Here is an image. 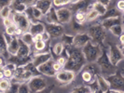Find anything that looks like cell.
Returning a JSON list of instances; mask_svg holds the SVG:
<instances>
[{
	"label": "cell",
	"instance_id": "obj_12",
	"mask_svg": "<svg viewBox=\"0 0 124 93\" xmlns=\"http://www.w3.org/2000/svg\"><path fill=\"white\" fill-rule=\"evenodd\" d=\"M32 66L36 69L37 66L43 64L44 62H46L47 61H49L50 58H52V56L50 54V51L46 50L43 52H40V53H36V54H32Z\"/></svg>",
	"mask_w": 124,
	"mask_h": 93
},
{
	"label": "cell",
	"instance_id": "obj_15",
	"mask_svg": "<svg viewBox=\"0 0 124 93\" xmlns=\"http://www.w3.org/2000/svg\"><path fill=\"white\" fill-rule=\"evenodd\" d=\"M34 5L43 13V15H45L53 7L51 0H37Z\"/></svg>",
	"mask_w": 124,
	"mask_h": 93
},
{
	"label": "cell",
	"instance_id": "obj_25",
	"mask_svg": "<svg viewBox=\"0 0 124 93\" xmlns=\"http://www.w3.org/2000/svg\"><path fill=\"white\" fill-rule=\"evenodd\" d=\"M73 20L77 21L78 23L81 25H84L86 23V11L85 10H78L74 12Z\"/></svg>",
	"mask_w": 124,
	"mask_h": 93
},
{
	"label": "cell",
	"instance_id": "obj_21",
	"mask_svg": "<svg viewBox=\"0 0 124 93\" xmlns=\"http://www.w3.org/2000/svg\"><path fill=\"white\" fill-rule=\"evenodd\" d=\"M44 23H56L58 22V19H57V14H56V8L54 7H52L48 12L43 16Z\"/></svg>",
	"mask_w": 124,
	"mask_h": 93
},
{
	"label": "cell",
	"instance_id": "obj_13",
	"mask_svg": "<svg viewBox=\"0 0 124 93\" xmlns=\"http://www.w3.org/2000/svg\"><path fill=\"white\" fill-rule=\"evenodd\" d=\"M55 59L54 58H50L49 61H47L46 62H44L43 64L37 66L36 70L42 75H45V76H50V77H54L55 75V72L53 71L52 69V62Z\"/></svg>",
	"mask_w": 124,
	"mask_h": 93
},
{
	"label": "cell",
	"instance_id": "obj_9",
	"mask_svg": "<svg viewBox=\"0 0 124 93\" xmlns=\"http://www.w3.org/2000/svg\"><path fill=\"white\" fill-rule=\"evenodd\" d=\"M13 22L17 25L18 27L22 28L23 31H28L29 26H30V21L27 18L24 12H17V11H12L11 13Z\"/></svg>",
	"mask_w": 124,
	"mask_h": 93
},
{
	"label": "cell",
	"instance_id": "obj_1",
	"mask_svg": "<svg viewBox=\"0 0 124 93\" xmlns=\"http://www.w3.org/2000/svg\"><path fill=\"white\" fill-rule=\"evenodd\" d=\"M67 52H68L67 53V62H66L64 68L71 69V70L75 71L76 73H78V71H80L82 67L84 66V64L87 62L82 51H81V49L74 48L73 50H68V48H67Z\"/></svg>",
	"mask_w": 124,
	"mask_h": 93
},
{
	"label": "cell",
	"instance_id": "obj_16",
	"mask_svg": "<svg viewBox=\"0 0 124 93\" xmlns=\"http://www.w3.org/2000/svg\"><path fill=\"white\" fill-rule=\"evenodd\" d=\"M31 46H28V45H26V44H24L23 42H22L20 40V42H19V50L16 56L20 57V58H23V57H29V56H31Z\"/></svg>",
	"mask_w": 124,
	"mask_h": 93
},
{
	"label": "cell",
	"instance_id": "obj_42",
	"mask_svg": "<svg viewBox=\"0 0 124 93\" xmlns=\"http://www.w3.org/2000/svg\"><path fill=\"white\" fill-rule=\"evenodd\" d=\"M23 3L25 4V6L29 7V6H33L36 3L37 0H23Z\"/></svg>",
	"mask_w": 124,
	"mask_h": 93
},
{
	"label": "cell",
	"instance_id": "obj_31",
	"mask_svg": "<svg viewBox=\"0 0 124 93\" xmlns=\"http://www.w3.org/2000/svg\"><path fill=\"white\" fill-rule=\"evenodd\" d=\"M16 26L17 25L15 23L9 25L8 27H5V30H4V34L8 36H14V33H15V29H16Z\"/></svg>",
	"mask_w": 124,
	"mask_h": 93
},
{
	"label": "cell",
	"instance_id": "obj_7",
	"mask_svg": "<svg viewBox=\"0 0 124 93\" xmlns=\"http://www.w3.org/2000/svg\"><path fill=\"white\" fill-rule=\"evenodd\" d=\"M56 14H57V19L58 22L62 25H66L71 22L73 20V15L74 13L70 9L68 6L61 7L56 8Z\"/></svg>",
	"mask_w": 124,
	"mask_h": 93
},
{
	"label": "cell",
	"instance_id": "obj_43",
	"mask_svg": "<svg viewBox=\"0 0 124 93\" xmlns=\"http://www.w3.org/2000/svg\"><path fill=\"white\" fill-rule=\"evenodd\" d=\"M33 40L35 41H38V40H42V34H37L33 36Z\"/></svg>",
	"mask_w": 124,
	"mask_h": 93
},
{
	"label": "cell",
	"instance_id": "obj_27",
	"mask_svg": "<svg viewBox=\"0 0 124 93\" xmlns=\"http://www.w3.org/2000/svg\"><path fill=\"white\" fill-rule=\"evenodd\" d=\"M11 86V80L8 78H2L0 79V92H8L10 89Z\"/></svg>",
	"mask_w": 124,
	"mask_h": 93
},
{
	"label": "cell",
	"instance_id": "obj_10",
	"mask_svg": "<svg viewBox=\"0 0 124 93\" xmlns=\"http://www.w3.org/2000/svg\"><path fill=\"white\" fill-rule=\"evenodd\" d=\"M91 40V38L89 36L86 31H81L78 33H76L73 36V42H72V47L81 49L83 46H85L86 44Z\"/></svg>",
	"mask_w": 124,
	"mask_h": 93
},
{
	"label": "cell",
	"instance_id": "obj_36",
	"mask_svg": "<svg viewBox=\"0 0 124 93\" xmlns=\"http://www.w3.org/2000/svg\"><path fill=\"white\" fill-rule=\"evenodd\" d=\"M13 23H14V22H13V20H12V17H11V16L2 19V25L4 26V28H5V27H8V26H9V25L13 24Z\"/></svg>",
	"mask_w": 124,
	"mask_h": 93
},
{
	"label": "cell",
	"instance_id": "obj_18",
	"mask_svg": "<svg viewBox=\"0 0 124 93\" xmlns=\"http://www.w3.org/2000/svg\"><path fill=\"white\" fill-rule=\"evenodd\" d=\"M96 81L98 84V87L100 88V91L102 92H107L108 89L110 88V83L106 79V77L103 74H99L96 76Z\"/></svg>",
	"mask_w": 124,
	"mask_h": 93
},
{
	"label": "cell",
	"instance_id": "obj_32",
	"mask_svg": "<svg viewBox=\"0 0 124 93\" xmlns=\"http://www.w3.org/2000/svg\"><path fill=\"white\" fill-rule=\"evenodd\" d=\"M18 92H21V93L30 92V89H29V87L27 85V82H23V83H20L19 84Z\"/></svg>",
	"mask_w": 124,
	"mask_h": 93
},
{
	"label": "cell",
	"instance_id": "obj_14",
	"mask_svg": "<svg viewBox=\"0 0 124 93\" xmlns=\"http://www.w3.org/2000/svg\"><path fill=\"white\" fill-rule=\"evenodd\" d=\"M64 50H65V46L60 39H57V42L52 44L50 52L52 58H54V57H59V56L62 55L64 52Z\"/></svg>",
	"mask_w": 124,
	"mask_h": 93
},
{
	"label": "cell",
	"instance_id": "obj_8",
	"mask_svg": "<svg viewBox=\"0 0 124 93\" xmlns=\"http://www.w3.org/2000/svg\"><path fill=\"white\" fill-rule=\"evenodd\" d=\"M46 31L50 34L51 40H57L60 39L61 36L65 33V27L64 25L61 24L59 22L56 23H45Z\"/></svg>",
	"mask_w": 124,
	"mask_h": 93
},
{
	"label": "cell",
	"instance_id": "obj_23",
	"mask_svg": "<svg viewBox=\"0 0 124 93\" xmlns=\"http://www.w3.org/2000/svg\"><path fill=\"white\" fill-rule=\"evenodd\" d=\"M108 32L111 34V36L115 39H118V37L123 34V23L122 22H119L117 24L113 25L112 27L109 28Z\"/></svg>",
	"mask_w": 124,
	"mask_h": 93
},
{
	"label": "cell",
	"instance_id": "obj_22",
	"mask_svg": "<svg viewBox=\"0 0 124 93\" xmlns=\"http://www.w3.org/2000/svg\"><path fill=\"white\" fill-rule=\"evenodd\" d=\"M90 7L93 8V9H94L96 12L99 14L100 18L103 17V16L106 14V10H107V7H106L105 5H103L102 3L98 2L97 0L93 1V2L91 3V5H90Z\"/></svg>",
	"mask_w": 124,
	"mask_h": 93
},
{
	"label": "cell",
	"instance_id": "obj_6",
	"mask_svg": "<svg viewBox=\"0 0 124 93\" xmlns=\"http://www.w3.org/2000/svg\"><path fill=\"white\" fill-rule=\"evenodd\" d=\"M106 53L108 56V59L112 65L115 67H118V65L123 62V50H119L117 45H109L108 50H106Z\"/></svg>",
	"mask_w": 124,
	"mask_h": 93
},
{
	"label": "cell",
	"instance_id": "obj_2",
	"mask_svg": "<svg viewBox=\"0 0 124 93\" xmlns=\"http://www.w3.org/2000/svg\"><path fill=\"white\" fill-rule=\"evenodd\" d=\"M81 51L84 55V58L87 62H96L99 57L102 55L104 49L102 48L101 44H97L90 40L85 46L81 48Z\"/></svg>",
	"mask_w": 124,
	"mask_h": 93
},
{
	"label": "cell",
	"instance_id": "obj_38",
	"mask_svg": "<svg viewBox=\"0 0 124 93\" xmlns=\"http://www.w3.org/2000/svg\"><path fill=\"white\" fill-rule=\"evenodd\" d=\"M52 69H53V71H54L55 73H57V72H59L60 70H62V67L58 63V62H56L55 60H54L53 62H52Z\"/></svg>",
	"mask_w": 124,
	"mask_h": 93
},
{
	"label": "cell",
	"instance_id": "obj_29",
	"mask_svg": "<svg viewBox=\"0 0 124 93\" xmlns=\"http://www.w3.org/2000/svg\"><path fill=\"white\" fill-rule=\"evenodd\" d=\"M11 13H12V8L10 7V6H4L0 7V18L1 19L11 16Z\"/></svg>",
	"mask_w": 124,
	"mask_h": 93
},
{
	"label": "cell",
	"instance_id": "obj_33",
	"mask_svg": "<svg viewBox=\"0 0 124 93\" xmlns=\"http://www.w3.org/2000/svg\"><path fill=\"white\" fill-rule=\"evenodd\" d=\"M3 74H4V77L9 79V80H11L13 78V76H14V72L10 69L7 68V67H5L4 70H3Z\"/></svg>",
	"mask_w": 124,
	"mask_h": 93
},
{
	"label": "cell",
	"instance_id": "obj_19",
	"mask_svg": "<svg viewBox=\"0 0 124 93\" xmlns=\"http://www.w3.org/2000/svg\"><path fill=\"white\" fill-rule=\"evenodd\" d=\"M80 78L84 84L91 85L96 80V76H94L91 72H89L85 69H81L80 71Z\"/></svg>",
	"mask_w": 124,
	"mask_h": 93
},
{
	"label": "cell",
	"instance_id": "obj_20",
	"mask_svg": "<svg viewBox=\"0 0 124 93\" xmlns=\"http://www.w3.org/2000/svg\"><path fill=\"white\" fill-rule=\"evenodd\" d=\"M32 54H36V53H40L46 51L48 48V42H45L44 40H38L35 41L32 45Z\"/></svg>",
	"mask_w": 124,
	"mask_h": 93
},
{
	"label": "cell",
	"instance_id": "obj_37",
	"mask_svg": "<svg viewBox=\"0 0 124 93\" xmlns=\"http://www.w3.org/2000/svg\"><path fill=\"white\" fill-rule=\"evenodd\" d=\"M42 40H44L45 42H49V41H51V37H50V34L48 33V31H45L42 33Z\"/></svg>",
	"mask_w": 124,
	"mask_h": 93
},
{
	"label": "cell",
	"instance_id": "obj_3",
	"mask_svg": "<svg viewBox=\"0 0 124 93\" xmlns=\"http://www.w3.org/2000/svg\"><path fill=\"white\" fill-rule=\"evenodd\" d=\"M87 34L89 35V36L91 38V40L94 42V43L101 44L103 42H105L106 38V32L100 23H93V26H91L87 31Z\"/></svg>",
	"mask_w": 124,
	"mask_h": 93
},
{
	"label": "cell",
	"instance_id": "obj_5",
	"mask_svg": "<svg viewBox=\"0 0 124 93\" xmlns=\"http://www.w3.org/2000/svg\"><path fill=\"white\" fill-rule=\"evenodd\" d=\"M76 77H77V73L73 70L67 68H62L59 72H57L54 75L55 80L62 85L71 84L75 81Z\"/></svg>",
	"mask_w": 124,
	"mask_h": 93
},
{
	"label": "cell",
	"instance_id": "obj_26",
	"mask_svg": "<svg viewBox=\"0 0 124 93\" xmlns=\"http://www.w3.org/2000/svg\"><path fill=\"white\" fill-rule=\"evenodd\" d=\"M20 40L22 42H23L24 44L28 45V46H31L34 43V40H33V35L29 31H24L23 33V35L19 37Z\"/></svg>",
	"mask_w": 124,
	"mask_h": 93
},
{
	"label": "cell",
	"instance_id": "obj_17",
	"mask_svg": "<svg viewBox=\"0 0 124 93\" xmlns=\"http://www.w3.org/2000/svg\"><path fill=\"white\" fill-rule=\"evenodd\" d=\"M46 30L45 28V23L41 21H35V22H31L28 31L31 33L32 35H37V34H42L44 31Z\"/></svg>",
	"mask_w": 124,
	"mask_h": 93
},
{
	"label": "cell",
	"instance_id": "obj_41",
	"mask_svg": "<svg viewBox=\"0 0 124 93\" xmlns=\"http://www.w3.org/2000/svg\"><path fill=\"white\" fill-rule=\"evenodd\" d=\"M12 0H0V7L4 6H10Z\"/></svg>",
	"mask_w": 124,
	"mask_h": 93
},
{
	"label": "cell",
	"instance_id": "obj_39",
	"mask_svg": "<svg viewBox=\"0 0 124 93\" xmlns=\"http://www.w3.org/2000/svg\"><path fill=\"white\" fill-rule=\"evenodd\" d=\"M97 1L100 2V3H102L103 5H105L107 8H109L110 5L112 4V1H114V0H97Z\"/></svg>",
	"mask_w": 124,
	"mask_h": 93
},
{
	"label": "cell",
	"instance_id": "obj_46",
	"mask_svg": "<svg viewBox=\"0 0 124 93\" xmlns=\"http://www.w3.org/2000/svg\"><path fill=\"white\" fill-rule=\"evenodd\" d=\"M73 1H75V0H72V2H73Z\"/></svg>",
	"mask_w": 124,
	"mask_h": 93
},
{
	"label": "cell",
	"instance_id": "obj_24",
	"mask_svg": "<svg viewBox=\"0 0 124 93\" xmlns=\"http://www.w3.org/2000/svg\"><path fill=\"white\" fill-rule=\"evenodd\" d=\"M100 18L99 14L96 12L94 9H93V8H88L87 10H86V23H92V22H93L94 23V21H97L98 19Z\"/></svg>",
	"mask_w": 124,
	"mask_h": 93
},
{
	"label": "cell",
	"instance_id": "obj_30",
	"mask_svg": "<svg viewBox=\"0 0 124 93\" xmlns=\"http://www.w3.org/2000/svg\"><path fill=\"white\" fill-rule=\"evenodd\" d=\"M52 1V6L55 8L61 7L68 6L69 4L72 2V0H51Z\"/></svg>",
	"mask_w": 124,
	"mask_h": 93
},
{
	"label": "cell",
	"instance_id": "obj_35",
	"mask_svg": "<svg viewBox=\"0 0 124 93\" xmlns=\"http://www.w3.org/2000/svg\"><path fill=\"white\" fill-rule=\"evenodd\" d=\"M115 8L118 10L119 13H123L124 10V0H117Z\"/></svg>",
	"mask_w": 124,
	"mask_h": 93
},
{
	"label": "cell",
	"instance_id": "obj_11",
	"mask_svg": "<svg viewBox=\"0 0 124 93\" xmlns=\"http://www.w3.org/2000/svg\"><path fill=\"white\" fill-rule=\"evenodd\" d=\"M5 38H6V42H7V51H8V53L10 56H16L19 50L20 38L15 36H8L7 35H5Z\"/></svg>",
	"mask_w": 124,
	"mask_h": 93
},
{
	"label": "cell",
	"instance_id": "obj_28",
	"mask_svg": "<svg viewBox=\"0 0 124 93\" xmlns=\"http://www.w3.org/2000/svg\"><path fill=\"white\" fill-rule=\"evenodd\" d=\"M72 92H92L91 87L87 84H81L77 87H74L71 89Z\"/></svg>",
	"mask_w": 124,
	"mask_h": 93
},
{
	"label": "cell",
	"instance_id": "obj_45",
	"mask_svg": "<svg viewBox=\"0 0 124 93\" xmlns=\"http://www.w3.org/2000/svg\"><path fill=\"white\" fill-rule=\"evenodd\" d=\"M2 78H4V74L2 71H0V79H2Z\"/></svg>",
	"mask_w": 124,
	"mask_h": 93
},
{
	"label": "cell",
	"instance_id": "obj_4",
	"mask_svg": "<svg viewBox=\"0 0 124 93\" xmlns=\"http://www.w3.org/2000/svg\"><path fill=\"white\" fill-rule=\"evenodd\" d=\"M27 85L29 87L30 92H40L48 87L49 82L43 75H33L27 81Z\"/></svg>",
	"mask_w": 124,
	"mask_h": 93
},
{
	"label": "cell",
	"instance_id": "obj_34",
	"mask_svg": "<svg viewBox=\"0 0 124 93\" xmlns=\"http://www.w3.org/2000/svg\"><path fill=\"white\" fill-rule=\"evenodd\" d=\"M55 61L62 66V68H64V66H65V64H66V62H67V55L59 56V57H57V59H56Z\"/></svg>",
	"mask_w": 124,
	"mask_h": 93
},
{
	"label": "cell",
	"instance_id": "obj_44",
	"mask_svg": "<svg viewBox=\"0 0 124 93\" xmlns=\"http://www.w3.org/2000/svg\"><path fill=\"white\" fill-rule=\"evenodd\" d=\"M118 40L119 41V44H121V45H124V34L120 35V36L118 37Z\"/></svg>",
	"mask_w": 124,
	"mask_h": 93
},
{
	"label": "cell",
	"instance_id": "obj_40",
	"mask_svg": "<svg viewBox=\"0 0 124 93\" xmlns=\"http://www.w3.org/2000/svg\"><path fill=\"white\" fill-rule=\"evenodd\" d=\"M23 30L22 29V28H20L18 26H16V29H15V33H14V36L17 37H20L22 35H23Z\"/></svg>",
	"mask_w": 124,
	"mask_h": 93
}]
</instances>
